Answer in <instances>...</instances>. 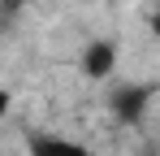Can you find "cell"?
Listing matches in <instances>:
<instances>
[{"mask_svg": "<svg viewBox=\"0 0 160 156\" xmlns=\"http://www.w3.org/2000/svg\"><path fill=\"white\" fill-rule=\"evenodd\" d=\"M152 96H156V87H147V82H143V87H121V91L112 96V108H117L121 122H138V117L147 113V100H152Z\"/></svg>", "mask_w": 160, "mask_h": 156, "instance_id": "6da1fadb", "label": "cell"}, {"mask_svg": "<svg viewBox=\"0 0 160 156\" xmlns=\"http://www.w3.org/2000/svg\"><path fill=\"white\" fill-rule=\"evenodd\" d=\"M112 65H117V48H112L108 39H95L91 48L82 52V70H87L91 78H108Z\"/></svg>", "mask_w": 160, "mask_h": 156, "instance_id": "7a4b0ae2", "label": "cell"}, {"mask_svg": "<svg viewBox=\"0 0 160 156\" xmlns=\"http://www.w3.org/2000/svg\"><path fill=\"white\" fill-rule=\"evenodd\" d=\"M30 156H91L74 139H56V134H35L30 139Z\"/></svg>", "mask_w": 160, "mask_h": 156, "instance_id": "3957f363", "label": "cell"}, {"mask_svg": "<svg viewBox=\"0 0 160 156\" xmlns=\"http://www.w3.org/2000/svg\"><path fill=\"white\" fill-rule=\"evenodd\" d=\"M4 113H9V91H0V122H4Z\"/></svg>", "mask_w": 160, "mask_h": 156, "instance_id": "277c9868", "label": "cell"}]
</instances>
